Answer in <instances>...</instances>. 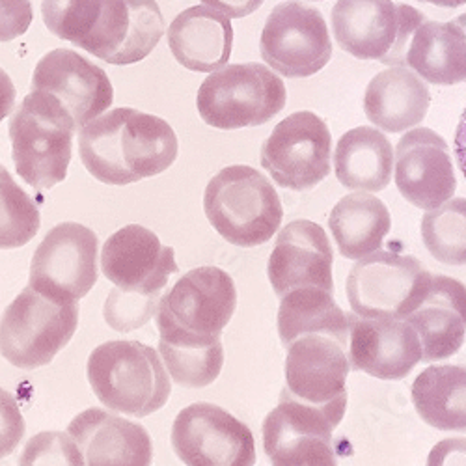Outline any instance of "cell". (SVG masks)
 I'll use <instances>...</instances> for the list:
<instances>
[{
	"label": "cell",
	"mask_w": 466,
	"mask_h": 466,
	"mask_svg": "<svg viewBox=\"0 0 466 466\" xmlns=\"http://www.w3.org/2000/svg\"><path fill=\"white\" fill-rule=\"evenodd\" d=\"M19 466H86L76 442L60 431L34 435L19 457Z\"/></svg>",
	"instance_id": "d590c367"
},
{
	"label": "cell",
	"mask_w": 466,
	"mask_h": 466,
	"mask_svg": "<svg viewBox=\"0 0 466 466\" xmlns=\"http://www.w3.org/2000/svg\"><path fill=\"white\" fill-rule=\"evenodd\" d=\"M25 437V418L19 403L5 388H0V459L15 451Z\"/></svg>",
	"instance_id": "8d00e7d4"
},
{
	"label": "cell",
	"mask_w": 466,
	"mask_h": 466,
	"mask_svg": "<svg viewBox=\"0 0 466 466\" xmlns=\"http://www.w3.org/2000/svg\"><path fill=\"white\" fill-rule=\"evenodd\" d=\"M394 179L418 209L431 211L451 200L457 177L446 140L430 127L405 133L394 149Z\"/></svg>",
	"instance_id": "e0dca14e"
},
{
	"label": "cell",
	"mask_w": 466,
	"mask_h": 466,
	"mask_svg": "<svg viewBox=\"0 0 466 466\" xmlns=\"http://www.w3.org/2000/svg\"><path fill=\"white\" fill-rule=\"evenodd\" d=\"M259 49L265 64L288 79L316 75L332 56L323 14L300 0H286L275 6L265 21Z\"/></svg>",
	"instance_id": "7c38bea8"
},
{
	"label": "cell",
	"mask_w": 466,
	"mask_h": 466,
	"mask_svg": "<svg viewBox=\"0 0 466 466\" xmlns=\"http://www.w3.org/2000/svg\"><path fill=\"white\" fill-rule=\"evenodd\" d=\"M347 357L353 370L380 380H401L421 362V343L407 319L347 316Z\"/></svg>",
	"instance_id": "ffe728a7"
},
{
	"label": "cell",
	"mask_w": 466,
	"mask_h": 466,
	"mask_svg": "<svg viewBox=\"0 0 466 466\" xmlns=\"http://www.w3.org/2000/svg\"><path fill=\"white\" fill-rule=\"evenodd\" d=\"M418 416L439 431L466 433V366H431L412 382Z\"/></svg>",
	"instance_id": "f1b7e54d"
},
{
	"label": "cell",
	"mask_w": 466,
	"mask_h": 466,
	"mask_svg": "<svg viewBox=\"0 0 466 466\" xmlns=\"http://www.w3.org/2000/svg\"><path fill=\"white\" fill-rule=\"evenodd\" d=\"M453 149H455V159L459 165V170L462 172L466 179V106L461 114V120L455 131V140H453Z\"/></svg>",
	"instance_id": "b9f144b4"
},
{
	"label": "cell",
	"mask_w": 466,
	"mask_h": 466,
	"mask_svg": "<svg viewBox=\"0 0 466 466\" xmlns=\"http://www.w3.org/2000/svg\"><path fill=\"white\" fill-rule=\"evenodd\" d=\"M15 105V86L10 75L0 67V122L6 120Z\"/></svg>",
	"instance_id": "60d3db41"
},
{
	"label": "cell",
	"mask_w": 466,
	"mask_h": 466,
	"mask_svg": "<svg viewBox=\"0 0 466 466\" xmlns=\"http://www.w3.org/2000/svg\"><path fill=\"white\" fill-rule=\"evenodd\" d=\"M420 3L435 5V6H441V8H459V6L466 5V0H420Z\"/></svg>",
	"instance_id": "7bdbcfd3"
},
{
	"label": "cell",
	"mask_w": 466,
	"mask_h": 466,
	"mask_svg": "<svg viewBox=\"0 0 466 466\" xmlns=\"http://www.w3.org/2000/svg\"><path fill=\"white\" fill-rule=\"evenodd\" d=\"M461 19H462V23L466 25V14H462V15H461Z\"/></svg>",
	"instance_id": "ee69618b"
},
{
	"label": "cell",
	"mask_w": 466,
	"mask_h": 466,
	"mask_svg": "<svg viewBox=\"0 0 466 466\" xmlns=\"http://www.w3.org/2000/svg\"><path fill=\"white\" fill-rule=\"evenodd\" d=\"M279 334L282 345L304 334H323L349 345V321L334 293L321 288H297L280 297Z\"/></svg>",
	"instance_id": "f546056e"
},
{
	"label": "cell",
	"mask_w": 466,
	"mask_h": 466,
	"mask_svg": "<svg viewBox=\"0 0 466 466\" xmlns=\"http://www.w3.org/2000/svg\"><path fill=\"white\" fill-rule=\"evenodd\" d=\"M431 94L412 69L392 66L370 81L364 96L368 120L386 133H405L416 127L430 110Z\"/></svg>",
	"instance_id": "cb8c5ba5"
},
{
	"label": "cell",
	"mask_w": 466,
	"mask_h": 466,
	"mask_svg": "<svg viewBox=\"0 0 466 466\" xmlns=\"http://www.w3.org/2000/svg\"><path fill=\"white\" fill-rule=\"evenodd\" d=\"M159 357L170 379L183 388H206L224 366L222 341L209 347H176L159 341Z\"/></svg>",
	"instance_id": "d6a6232c"
},
{
	"label": "cell",
	"mask_w": 466,
	"mask_h": 466,
	"mask_svg": "<svg viewBox=\"0 0 466 466\" xmlns=\"http://www.w3.org/2000/svg\"><path fill=\"white\" fill-rule=\"evenodd\" d=\"M334 252L325 229L306 218L280 229L267 263L268 282L277 297L297 288H321L334 293Z\"/></svg>",
	"instance_id": "44dd1931"
},
{
	"label": "cell",
	"mask_w": 466,
	"mask_h": 466,
	"mask_svg": "<svg viewBox=\"0 0 466 466\" xmlns=\"http://www.w3.org/2000/svg\"><path fill=\"white\" fill-rule=\"evenodd\" d=\"M165 32L155 0H103L101 14L81 49L106 64L129 66L149 56Z\"/></svg>",
	"instance_id": "2e32d148"
},
{
	"label": "cell",
	"mask_w": 466,
	"mask_h": 466,
	"mask_svg": "<svg viewBox=\"0 0 466 466\" xmlns=\"http://www.w3.org/2000/svg\"><path fill=\"white\" fill-rule=\"evenodd\" d=\"M433 275L412 256L377 250L357 259L347 277L353 314L366 319H407L431 288Z\"/></svg>",
	"instance_id": "52a82bcc"
},
{
	"label": "cell",
	"mask_w": 466,
	"mask_h": 466,
	"mask_svg": "<svg viewBox=\"0 0 466 466\" xmlns=\"http://www.w3.org/2000/svg\"><path fill=\"white\" fill-rule=\"evenodd\" d=\"M34 19L30 0H0V44L23 35Z\"/></svg>",
	"instance_id": "74e56055"
},
{
	"label": "cell",
	"mask_w": 466,
	"mask_h": 466,
	"mask_svg": "<svg viewBox=\"0 0 466 466\" xmlns=\"http://www.w3.org/2000/svg\"><path fill=\"white\" fill-rule=\"evenodd\" d=\"M425 466H466V437L444 439L435 444Z\"/></svg>",
	"instance_id": "f35d334b"
},
{
	"label": "cell",
	"mask_w": 466,
	"mask_h": 466,
	"mask_svg": "<svg viewBox=\"0 0 466 466\" xmlns=\"http://www.w3.org/2000/svg\"><path fill=\"white\" fill-rule=\"evenodd\" d=\"M425 15L394 0H338L332 30L338 46L360 60L403 66L409 42Z\"/></svg>",
	"instance_id": "9c48e42d"
},
{
	"label": "cell",
	"mask_w": 466,
	"mask_h": 466,
	"mask_svg": "<svg viewBox=\"0 0 466 466\" xmlns=\"http://www.w3.org/2000/svg\"><path fill=\"white\" fill-rule=\"evenodd\" d=\"M202 3L229 19H243L259 10L265 0H202Z\"/></svg>",
	"instance_id": "ab89813d"
},
{
	"label": "cell",
	"mask_w": 466,
	"mask_h": 466,
	"mask_svg": "<svg viewBox=\"0 0 466 466\" xmlns=\"http://www.w3.org/2000/svg\"><path fill=\"white\" fill-rule=\"evenodd\" d=\"M421 343V362L453 357L466 338V286L435 275L421 304L407 318Z\"/></svg>",
	"instance_id": "603a6c76"
},
{
	"label": "cell",
	"mask_w": 466,
	"mask_h": 466,
	"mask_svg": "<svg viewBox=\"0 0 466 466\" xmlns=\"http://www.w3.org/2000/svg\"><path fill=\"white\" fill-rule=\"evenodd\" d=\"M329 226L339 254L347 259H362L380 250L392 229V215L375 194L355 192L334 206Z\"/></svg>",
	"instance_id": "83f0119b"
},
{
	"label": "cell",
	"mask_w": 466,
	"mask_h": 466,
	"mask_svg": "<svg viewBox=\"0 0 466 466\" xmlns=\"http://www.w3.org/2000/svg\"><path fill=\"white\" fill-rule=\"evenodd\" d=\"M172 448L185 466H254L250 427L222 407L194 403L172 425Z\"/></svg>",
	"instance_id": "5bb4252c"
},
{
	"label": "cell",
	"mask_w": 466,
	"mask_h": 466,
	"mask_svg": "<svg viewBox=\"0 0 466 466\" xmlns=\"http://www.w3.org/2000/svg\"><path fill=\"white\" fill-rule=\"evenodd\" d=\"M86 375L106 409L135 418L157 412L172 394L170 375L159 353L140 341L101 343L88 357Z\"/></svg>",
	"instance_id": "7a4b0ae2"
},
{
	"label": "cell",
	"mask_w": 466,
	"mask_h": 466,
	"mask_svg": "<svg viewBox=\"0 0 466 466\" xmlns=\"http://www.w3.org/2000/svg\"><path fill=\"white\" fill-rule=\"evenodd\" d=\"M40 226V209L5 168L0 174V250L25 247Z\"/></svg>",
	"instance_id": "1f68e13d"
},
{
	"label": "cell",
	"mask_w": 466,
	"mask_h": 466,
	"mask_svg": "<svg viewBox=\"0 0 466 466\" xmlns=\"http://www.w3.org/2000/svg\"><path fill=\"white\" fill-rule=\"evenodd\" d=\"M96 231L76 222L55 226L35 248L28 286L56 304H79L97 284Z\"/></svg>",
	"instance_id": "30bf717a"
},
{
	"label": "cell",
	"mask_w": 466,
	"mask_h": 466,
	"mask_svg": "<svg viewBox=\"0 0 466 466\" xmlns=\"http://www.w3.org/2000/svg\"><path fill=\"white\" fill-rule=\"evenodd\" d=\"M405 67L431 85L466 83V25L461 15L450 23L425 19L410 37Z\"/></svg>",
	"instance_id": "484cf974"
},
{
	"label": "cell",
	"mask_w": 466,
	"mask_h": 466,
	"mask_svg": "<svg viewBox=\"0 0 466 466\" xmlns=\"http://www.w3.org/2000/svg\"><path fill=\"white\" fill-rule=\"evenodd\" d=\"M101 270L122 291L163 295L170 277L179 268L174 248L165 247L157 233L140 224H129L106 239Z\"/></svg>",
	"instance_id": "ac0fdd59"
},
{
	"label": "cell",
	"mask_w": 466,
	"mask_h": 466,
	"mask_svg": "<svg viewBox=\"0 0 466 466\" xmlns=\"http://www.w3.org/2000/svg\"><path fill=\"white\" fill-rule=\"evenodd\" d=\"M332 135L316 112L288 116L261 146L259 163L279 187L309 190L330 174Z\"/></svg>",
	"instance_id": "4fadbf2b"
},
{
	"label": "cell",
	"mask_w": 466,
	"mask_h": 466,
	"mask_svg": "<svg viewBox=\"0 0 466 466\" xmlns=\"http://www.w3.org/2000/svg\"><path fill=\"white\" fill-rule=\"evenodd\" d=\"M177 149V137L167 120L127 106L97 116L79 135L85 168L106 185L159 176L174 165Z\"/></svg>",
	"instance_id": "6da1fadb"
},
{
	"label": "cell",
	"mask_w": 466,
	"mask_h": 466,
	"mask_svg": "<svg viewBox=\"0 0 466 466\" xmlns=\"http://www.w3.org/2000/svg\"><path fill=\"white\" fill-rule=\"evenodd\" d=\"M3 170H5V168H3V165H0V174H3Z\"/></svg>",
	"instance_id": "f6af8a7d"
},
{
	"label": "cell",
	"mask_w": 466,
	"mask_h": 466,
	"mask_svg": "<svg viewBox=\"0 0 466 466\" xmlns=\"http://www.w3.org/2000/svg\"><path fill=\"white\" fill-rule=\"evenodd\" d=\"M238 289L233 279L218 267L188 270L161 295L157 314L159 341L176 347H209L233 318Z\"/></svg>",
	"instance_id": "3957f363"
},
{
	"label": "cell",
	"mask_w": 466,
	"mask_h": 466,
	"mask_svg": "<svg viewBox=\"0 0 466 466\" xmlns=\"http://www.w3.org/2000/svg\"><path fill=\"white\" fill-rule=\"evenodd\" d=\"M79 327V304H56L30 286L6 308L0 321V355L19 370H35L71 341Z\"/></svg>",
	"instance_id": "ba28073f"
},
{
	"label": "cell",
	"mask_w": 466,
	"mask_h": 466,
	"mask_svg": "<svg viewBox=\"0 0 466 466\" xmlns=\"http://www.w3.org/2000/svg\"><path fill=\"white\" fill-rule=\"evenodd\" d=\"M32 90H44L60 99L76 129L105 114L114 101L108 75L92 60L71 49H55L37 62Z\"/></svg>",
	"instance_id": "d6986e66"
},
{
	"label": "cell",
	"mask_w": 466,
	"mask_h": 466,
	"mask_svg": "<svg viewBox=\"0 0 466 466\" xmlns=\"http://www.w3.org/2000/svg\"><path fill=\"white\" fill-rule=\"evenodd\" d=\"M67 435L85 455L86 466H151L153 442L146 427L103 409L76 414Z\"/></svg>",
	"instance_id": "7402d4cb"
},
{
	"label": "cell",
	"mask_w": 466,
	"mask_h": 466,
	"mask_svg": "<svg viewBox=\"0 0 466 466\" xmlns=\"http://www.w3.org/2000/svg\"><path fill=\"white\" fill-rule=\"evenodd\" d=\"M75 131V120L56 96L32 90L10 118L12 159L21 179L37 190L62 183Z\"/></svg>",
	"instance_id": "277c9868"
},
{
	"label": "cell",
	"mask_w": 466,
	"mask_h": 466,
	"mask_svg": "<svg viewBox=\"0 0 466 466\" xmlns=\"http://www.w3.org/2000/svg\"><path fill=\"white\" fill-rule=\"evenodd\" d=\"M421 239L437 261L466 265V198H451L427 211L421 218Z\"/></svg>",
	"instance_id": "4dcf8cb0"
},
{
	"label": "cell",
	"mask_w": 466,
	"mask_h": 466,
	"mask_svg": "<svg viewBox=\"0 0 466 466\" xmlns=\"http://www.w3.org/2000/svg\"><path fill=\"white\" fill-rule=\"evenodd\" d=\"M339 423L323 410L280 396L263 421L270 466H338L332 433Z\"/></svg>",
	"instance_id": "9a60e30c"
},
{
	"label": "cell",
	"mask_w": 466,
	"mask_h": 466,
	"mask_svg": "<svg viewBox=\"0 0 466 466\" xmlns=\"http://www.w3.org/2000/svg\"><path fill=\"white\" fill-rule=\"evenodd\" d=\"M168 46L183 67L198 73L218 71L231 56V19L206 5L187 8L168 28Z\"/></svg>",
	"instance_id": "d4e9b609"
},
{
	"label": "cell",
	"mask_w": 466,
	"mask_h": 466,
	"mask_svg": "<svg viewBox=\"0 0 466 466\" xmlns=\"http://www.w3.org/2000/svg\"><path fill=\"white\" fill-rule=\"evenodd\" d=\"M286 357V386L280 396L323 410L341 423L347 410V347L330 336L304 334L291 341Z\"/></svg>",
	"instance_id": "8fae6325"
},
{
	"label": "cell",
	"mask_w": 466,
	"mask_h": 466,
	"mask_svg": "<svg viewBox=\"0 0 466 466\" xmlns=\"http://www.w3.org/2000/svg\"><path fill=\"white\" fill-rule=\"evenodd\" d=\"M338 181L355 192H380L394 176V147L388 137L375 127L347 131L334 151Z\"/></svg>",
	"instance_id": "4316f807"
},
{
	"label": "cell",
	"mask_w": 466,
	"mask_h": 466,
	"mask_svg": "<svg viewBox=\"0 0 466 466\" xmlns=\"http://www.w3.org/2000/svg\"><path fill=\"white\" fill-rule=\"evenodd\" d=\"M161 295H138L114 288L103 306V318L116 332H133L157 314Z\"/></svg>",
	"instance_id": "e575fe53"
},
{
	"label": "cell",
	"mask_w": 466,
	"mask_h": 466,
	"mask_svg": "<svg viewBox=\"0 0 466 466\" xmlns=\"http://www.w3.org/2000/svg\"><path fill=\"white\" fill-rule=\"evenodd\" d=\"M101 6L103 0H42V15L51 34L81 47L101 14Z\"/></svg>",
	"instance_id": "836d02e7"
},
{
	"label": "cell",
	"mask_w": 466,
	"mask_h": 466,
	"mask_svg": "<svg viewBox=\"0 0 466 466\" xmlns=\"http://www.w3.org/2000/svg\"><path fill=\"white\" fill-rule=\"evenodd\" d=\"M288 90L265 64H231L213 71L202 83L197 105L200 118L222 131L258 127L286 106Z\"/></svg>",
	"instance_id": "8992f818"
},
{
	"label": "cell",
	"mask_w": 466,
	"mask_h": 466,
	"mask_svg": "<svg viewBox=\"0 0 466 466\" xmlns=\"http://www.w3.org/2000/svg\"><path fill=\"white\" fill-rule=\"evenodd\" d=\"M204 211L218 236L241 248L273 239L284 218L277 188L245 165L228 167L208 183Z\"/></svg>",
	"instance_id": "5b68a950"
}]
</instances>
